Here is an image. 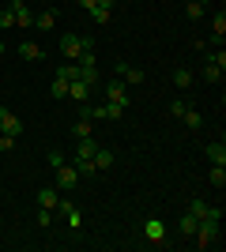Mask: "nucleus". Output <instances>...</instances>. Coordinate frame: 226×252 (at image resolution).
Masks as SVG:
<instances>
[{"instance_id": "12", "label": "nucleus", "mask_w": 226, "mask_h": 252, "mask_svg": "<svg viewBox=\"0 0 226 252\" xmlns=\"http://www.w3.org/2000/svg\"><path fill=\"white\" fill-rule=\"evenodd\" d=\"M113 162H117V155H113V151H106V147H98L95 155H91V166H95V173H102V169H109V166H113Z\"/></svg>"}, {"instance_id": "27", "label": "nucleus", "mask_w": 226, "mask_h": 252, "mask_svg": "<svg viewBox=\"0 0 226 252\" xmlns=\"http://www.w3.org/2000/svg\"><path fill=\"white\" fill-rule=\"evenodd\" d=\"M49 94L53 98H68V83L65 79H53V83H49Z\"/></svg>"}, {"instance_id": "14", "label": "nucleus", "mask_w": 226, "mask_h": 252, "mask_svg": "<svg viewBox=\"0 0 226 252\" xmlns=\"http://www.w3.org/2000/svg\"><path fill=\"white\" fill-rule=\"evenodd\" d=\"M207 162H211V166H226V143L223 139L207 143Z\"/></svg>"}, {"instance_id": "36", "label": "nucleus", "mask_w": 226, "mask_h": 252, "mask_svg": "<svg viewBox=\"0 0 226 252\" xmlns=\"http://www.w3.org/2000/svg\"><path fill=\"white\" fill-rule=\"evenodd\" d=\"M75 4H79L83 11H91V8H95V0H75Z\"/></svg>"}, {"instance_id": "33", "label": "nucleus", "mask_w": 226, "mask_h": 252, "mask_svg": "<svg viewBox=\"0 0 226 252\" xmlns=\"http://www.w3.org/2000/svg\"><path fill=\"white\" fill-rule=\"evenodd\" d=\"M53 222V211H45V207H38V226H49Z\"/></svg>"}, {"instance_id": "1", "label": "nucleus", "mask_w": 226, "mask_h": 252, "mask_svg": "<svg viewBox=\"0 0 226 252\" xmlns=\"http://www.w3.org/2000/svg\"><path fill=\"white\" fill-rule=\"evenodd\" d=\"M95 49V38H79V34H65L61 38V53H65V61H79V53Z\"/></svg>"}, {"instance_id": "8", "label": "nucleus", "mask_w": 226, "mask_h": 252, "mask_svg": "<svg viewBox=\"0 0 226 252\" xmlns=\"http://www.w3.org/2000/svg\"><path fill=\"white\" fill-rule=\"evenodd\" d=\"M143 237H147L151 245H170V241H166V226H162L159 219H147V222H143Z\"/></svg>"}, {"instance_id": "37", "label": "nucleus", "mask_w": 226, "mask_h": 252, "mask_svg": "<svg viewBox=\"0 0 226 252\" xmlns=\"http://www.w3.org/2000/svg\"><path fill=\"white\" fill-rule=\"evenodd\" d=\"M0 53H4V42H0Z\"/></svg>"}, {"instance_id": "30", "label": "nucleus", "mask_w": 226, "mask_h": 252, "mask_svg": "<svg viewBox=\"0 0 226 252\" xmlns=\"http://www.w3.org/2000/svg\"><path fill=\"white\" fill-rule=\"evenodd\" d=\"M189 215L204 219V215H207V203H204V200H189Z\"/></svg>"}, {"instance_id": "17", "label": "nucleus", "mask_w": 226, "mask_h": 252, "mask_svg": "<svg viewBox=\"0 0 226 252\" xmlns=\"http://www.w3.org/2000/svg\"><path fill=\"white\" fill-rule=\"evenodd\" d=\"M57 79H65V83H72V79H79V64L65 61L61 68H57Z\"/></svg>"}, {"instance_id": "24", "label": "nucleus", "mask_w": 226, "mask_h": 252, "mask_svg": "<svg viewBox=\"0 0 226 252\" xmlns=\"http://www.w3.org/2000/svg\"><path fill=\"white\" fill-rule=\"evenodd\" d=\"M196 222H200L196 215H181V233H185V237H193V233H196Z\"/></svg>"}, {"instance_id": "35", "label": "nucleus", "mask_w": 226, "mask_h": 252, "mask_svg": "<svg viewBox=\"0 0 226 252\" xmlns=\"http://www.w3.org/2000/svg\"><path fill=\"white\" fill-rule=\"evenodd\" d=\"M113 4L117 0H95V8H106V11H113Z\"/></svg>"}, {"instance_id": "29", "label": "nucleus", "mask_w": 226, "mask_h": 252, "mask_svg": "<svg viewBox=\"0 0 226 252\" xmlns=\"http://www.w3.org/2000/svg\"><path fill=\"white\" fill-rule=\"evenodd\" d=\"M11 27H15V15H11L8 4H4V8H0V31H11Z\"/></svg>"}, {"instance_id": "21", "label": "nucleus", "mask_w": 226, "mask_h": 252, "mask_svg": "<svg viewBox=\"0 0 226 252\" xmlns=\"http://www.w3.org/2000/svg\"><path fill=\"white\" fill-rule=\"evenodd\" d=\"M207 185H215V189H226V166H211V173H207Z\"/></svg>"}, {"instance_id": "2", "label": "nucleus", "mask_w": 226, "mask_h": 252, "mask_svg": "<svg viewBox=\"0 0 226 252\" xmlns=\"http://www.w3.org/2000/svg\"><path fill=\"white\" fill-rule=\"evenodd\" d=\"M193 241L200 245V249H211V245L219 241V222H215V219H200V222H196Z\"/></svg>"}, {"instance_id": "3", "label": "nucleus", "mask_w": 226, "mask_h": 252, "mask_svg": "<svg viewBox=\"0 0 226 252\" xmlns=\"http://www.w3.org/2000/svg\"><path fill=\"white\" fill-rule=\"evenodd\" d=\"M102 94H106V102H117V105L129 109V83H125V79H109V83L102 87Z\"/></svg>"}, {"instance_id": "20", "label": "nucleus", "mask_w": 226, "mask_h": 252, "mask_svg": "<svg viewBox=\"0 0 226 252\" xmlns=\"http://www.w3.org/2000/svg\"><path fill=\"white\" fill-rule=\"evenodd\" d=\"M98 151V143H95V136H87V139H79V147H75V158H91Z\"/></svg>"}, {"instance_id": "7", "label": "nucleus", "mask_w": 226, "mask_h": 252, "mask_svg": "<svg viewBox=\"0 0 226 252\" xmlns=\"http://www.w3.org/2000/svg\"><path fill=\"white\" fill-rule=\"evenodd\" d=\"M8 11L15 15V27H34V11L27 8V0H8Z\"/></svg>"}, {"instance_id": "6", "label": "nucleus", "mask_w": 226, "mask_h": 252, "mask_svg": "<svg viewBox=\"0 0 226 252\" xmlns=\"http://www.w3.org/2000/svg\"><path fill=\"white\" fill-rule=\"evenodd\" d=\"M53 173H57L53 181H57V189H61V192H72L75 185H79V173H75V166H68V162L61 169H53Z\"/></svg>"}, {"instance_id": "25", "label": "nucleus", "mask_w": 226, "mask_h": 252, "mask_svg": "<svg viewBox=\"0 0 226 252\" xmlns=\"http://www.w3.org/2000/svg\"><path fill=\"white\" fill-rule=\"evenodd\" d=\"M72 132H75V139H87V136H91V121H87V117H79Z\"/></svg>"}, {"instance_id": "22", "label": "nucleus", "mask_w": 226, "mask_h": 252, "mask_svg": "<svg viewBox=\"0 0 226 252\" xmlns=\"http://www.w3.org/2000/svg\"><path fill=\"white\" fill-rule=\"evenodd\" d=\"M181 121H185V125H189V132H196V128H200V125H204V117H200V113H196V109H193V105H189V109H185V113H181Z\"/></svg>"}, {"instance_id": "9", "label": "nucleus", "mask_w": 226, "mask_h": 252, "mask_svg": "<svg viewBox=\"0 0 226 252\" xmlns=\"http://www.w3.org/2000/svg\"><path fill=\"white\" fill-rule=\"evenodd\" d=\"M57 211H61V215H65V222H68V230H83V215H79V211L72 207V200H61V203H57Z\"/></svg>"}, {"instance_id": "11", "label": "nucleus", "mask_w": 226, "mask_h": 252, "mask_svg": "<svg viewBox=\"0 0 226 252\" xmlns=\"http://www.w3.org/2000/svg\"><path fill=\"white\" fill-rule=\"evenodd\" d=\"M57 203H61V189H57V185H45V189H38V207L57 211Z\"/></svg>"}, {"instance_id": "18", "label": "nucleus", "mask_w": 226, "mask_h": 252, "mask_svg": "<svg viewBox=\"0 0 226 252\" xmlns=\"http://www.w3.org/2000/svg\"><path fill=\"white\" fill-rule=\"evenodd\" d=\"M173 87H177V91H189V87H193V72H189V68H177V72H173Z\"/></svg>"}, {"instance_id": "26", "label": "nucleus", "mask_w": 226, "mask_h": 252, "mask_svg": "<svg viewBox=\"0 0 226 252\" xmlns=\"http://www.w3.org/2000/svg\"><path fill=\"white\" fill-rule=\"evenodd\" d=\"M79 68H98V57H95V49H87V53H79Z\"/></svg>"}, {"instance_id": "5", "label": "nucleus", "mask_w": 226, "mask_h": 252, "mask_svg": "<svg viewBox=\"0 0 226 252\" xmlns=\"http://www.w3.org/2000/svg\"><path fill=\"white\" fill-rule=\"evenodd\" d=\"M223 72H226V53L219 49L211 61H207V68H204V79L207 83H223Z\"/></svg>"}, {"instance_id": "10", "label": "nucleus", "mask_w": 226, "mask_h": 252, "mask_svg": "<svg viewBox=\"0 0 226 252\" xmlns=\"http://www.w3.org/2000/svg\"><path fill=\"white\" fill-rule=\"evenodd\" d=\"M117 79H125L129 87H136V83H143V68H132L129 61H117Z\"/></svg>"}, {"instance_id": "13", "label": "nucleus", "mask_w": 226, "mask_h": 252, "mask_svg": "<svg viewBox=\"0 0 226 252\" xmlns=\"http://www.w3.org/2000/svg\"><path fill=\"white\" fill-rule=\"evenodd\" d=\"M91 94H95V87L83 83V79H72V83H68V98H75V102H87Z\"/></svg>"}, {"instance_id": "4", "label": "nucleus", "mask_w": 226, "mask_h": 252, "mask_svg": "<svg viewBox=\"0 0 226 252\" xmlns=\"http://www.w3.org/2000/svg\"><path fill=\"white\" fill-rule=\"evenodd\" d=\"M0 136H15V139L23 136V121L11 109H4V105H0Z\"/></svg>"}, {"instance_id": "31", "label": "nucleus", "mask_w": 226, "mask_h": 252, "mask_svg": "<svg viewBox=\"0 0 226 252\" xmlns=\"http://www.w3.org/2000/svg\"><path fill=\"white\" fill-rule=\"evenodd\" d=\"M185 109H189V102H185V98H173V102H170V113H173V117H181Z\"/></svg>"}, {"instance_id": "15", "label": "nucleus", "mask_w": 226, "mask_h": 252, "mask_svg": "<svg viewBox=\"0 0 226 252\" xmlns=\"http://www.w3.org/2000/svg\"><path fill=\"white\" fill-rule=\"evenodd\" d=\"M223 38H226V15H223V11H215V19H211V42L223 49Z\"/></svg>"}, {"instance_id": "19", "label": "nucleus", "mask_w": 226, "mask_h": 252, "mask_svg": "<svg viewBox=\"0 0 226 252\" xmlns=\"http://www.w3.org/2000/svg\"><path fill=\"white\" fill-rule=\"evenodd\" d=\"M19 57H27V61H45V53L38 49L34 42H23V45H19Z\"/></svg>"}, {"instance_id": "23", "label": "nucleus", "mask_w": 226, "mask_h": 252, "mask_svg": "<svg viewBox=\"0 0 226 252\" xmlns=\"http://www.w3.org/2000/svg\"><path fill=\"white\" fill-rule=\"evenodd\" d=\"M87 15H91V19H95L98 27H106V23L113 19V11H106V8H91V11H87Z\"/></svg>"}, {"instance_id": "28", "label": "nucleus", "mask_w": 226, "mask_h": 252, "mask_svg": "<svg viewBox=\"0 0 226 252\" xmlns=\"http://www.w3.org/2000/svg\"><path fill=\"white\" fill-rule=\"evenodd\" d=\"M185 15H189V19H200V15H204V4H200V0H189V4H185Z\"/></svg>"}, {"instance_id": "34", "label": "nucleus", "mask_w": 226, "mask_h": 252, "mask_svg": "<svg viewBox=\"0 0 226 252\" xmlns=\"http://www.w3.org/2000/svg\"><path fill=\"white\" fill-rule=\"evenodd\" d=\"M15 147V136H0V151H11Z\"/></svg>"}, {"instance_id": "16", "label": "nucleus", "mask_w": 226, "mask_h": 252, "mask_svg": "<svg viewBox=\"0 0 226 252\" xmlns=\"http://www.w3.org/2000/svg\"><path fill=\"white\" fill-rule=\"evenodd\" d=\"M34 27H38V31H53V27H57V11L53 8L38 11V15H34Z\"/></svg>"}, {"instance_id": "32", "label": "nucleus", "mask_w": 226, "mask_h": 252, "mask_svg": "<svg viewBox=\"0 0 226 252\" xmlns=\"http://www.w3.org/2000/svg\"><path fill=\"white\" fill-rule=\"evenodd\" d=\"M45 158H49V166H53V169H61V166H65V155H61V151H49Z\"/></svg>"}]
</instances>
